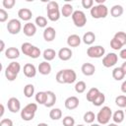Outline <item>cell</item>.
<instances>
[{
    "label": "cell",
    "mask_w": 126,
    "mask_h": 126,
    "mask_svg": "<svg viewBox=\"0 0 126 126\" xmlns=\"http://www.w3.org/2000/svg\"><path fill=\"white\" fill-rule=\"evenodd\" d=\"M21 71V65L17 61H12L5 69V77L8 81L13 82L17 79L18 74Z\"/></svg>",
    "instance_id": "obj_1"
},
{
    "label": "cell",
    "mask_w": 126,
    "mask_h": 126,
    "mask_svg": "<svg viewBox=\"0 0 126 126\" xmlns=\"http://www.w3.org/2000/svg\"><path fill=\"white\" fill-rule=\"evenodd\" d=\"M21 50H22V52L25 55H27V56H29L31 58H33V59L38 58L40 56V54H41L40 49L37 46L32 45L30 42H24V43H22Z\"/></svg>",
    "instance_id": "obj_2"
},
{
    "label": "cell",
    "mask_w": 126,
    "mask_h": 126,
    "mask_svg": "<svg viewBox=\"0 0 126 126\" xmlns=\"http://www.w3.org/2000/svg\"><path fill=\"white\" fill-rule=\"evenodd\" d=\"M36 110H37V104L34 102H31L21 110V118L24 121H31L34 118Z\"/></svg>",
    "instance_id": "obj_3"
},
{
    "label": "cell",
    "mask_w": 126,
    "mask_h": 126,
    "mask_svg": "<svg viewBox=\"0 0 126 126\" xmlns=\"http://www.w3.org/2000/svg\"><path fill=\"white\" fill-rule=\"evenodd\" d=\"M111 118H112V110L109 106H102V108L96 114V120L98 124L101 125L108 124Z\"/></svg>",
    "instance_id": "obj_4"
},
{
    "label": "cell",
    "mask_w": 126,
    "mask_h": 126,
    "mask_svg": "<svg viewBox=\"0 0 126 126\" xmlns=\"http://www.w3.org/2000/svg\"><path fill=\"white\" fill-rule=\"evenodd\" d=\"M90 13L94 19H104L108 15V8L104 4H100V5L96 4L93 6Z\"/></svg>",
    "instance_id": "obj_5"
},
{
    "label": "cell",
    "mask_w": 126,
    "mask_h": 126,
    "mask_svg": "<svg viewBox=\"0 0 126 126\" xmlns=\"http://www.w3.org/2000/svg\"><path fill=\"white\" fill-rule=\"evenodd\" d=\"M72 20L74 25L77 28H83L85 27V25L87 24V17L86 14L81 11V10H76L74 11L73 15H72Z\"/></svg>",
    "instance_id": "obj_6"
},
{
    "label": "cell",
    "mask_w": 126,
    "mask_h": 126,
    "mask_svg": "<svg viewBox=\"0 0 126 126\" xmlns=\"http://www.w3.org/2000/svg\"><path fill=\"white\" fill-rule=\"evenodd\" d=\"M105 49L101 45H94L90 46L87 49V55L91 58H100L104 55Z\"/></svg>",
    "instance_id": "obj_7"
},
{
    "label": "cell",
    "mask_w": 126,
    "mask_h": 126,
    "mask_svg": "<svg viewBox=\"0 0 126 126\" xmlns=\"http://www.w3.org/2000/svg\"><path fill=\"white\" fill-rule=\"evenodd\" d=\"M22 30V24L18 19H11L7 24V31L11 34H18Z\"/></svg>",
    "instance_id": "obj_8"
},
{
    "label": "cell",
    "mask_w": 126,
    "mask_h": 126,
    "mask_svg": "<svg viewBox=\"0 0 126 126\" xmlns=\"http://www.w3.org/2000/svg\"><path fill=\"white\" fill-rule=\"evenodd\" d=\"M117 61H118V55L114 52H110L103 56L102 65L105 68H110V67H113L117 63Z\"/></svg>",
    "instance_id": "obj_9"
},
{
    "label": "cell",
    "mask_w": 126,
    "mask_h": 126,
    "mask_svg": "<svg viewBox=\"0 0 126 126\" xmlns=\"http://www.w3.org/2000/svg\"><path fill=\"white\" fill-rule=\"evenodd\" d=\"M8 110L12 113H17L21 110V102L17 97H10L7 102Z\"/></svg>",
    "instance_id": "obj_10"
},
{
    "label": "cell",
    "mask_w": 126,
    "mask_h": 126,
    "mask_svg": "<svg viewBox=\"0 0 126 126\" xmlns=\"http://www.w3.org/2000/svg\"><path fill=\"white\" fill-rule=\"evenodd\" d=\"M65 84H73L77 79V74L73 69H64L62 70Z\"/></svg>",
    "instance_id": "obj_11"
},
{
    "label": "cell",
    "mask_w": 126,
    "mask_h": 126,
    "mask_svg": "<svg viewBox=\"0 0 126 126\" xmlns=\"http://www.w3.org/2000/svg\"><path fill=\"white\" fill-rule=\"evenodd\" d=\"M79 98L75 95H72V96H69L65 99V102H64V105L67 109L69 110H73V109H76L78 106H79Z\"/></svg>",
    "instance_id": "obj_12"
},
{
    "label": "cell",
    "mask_w": 126,
    "mask_h": 126,
    "mask_svg": "<svg viewBox=\"0 0 126 126\" xmlns=\"http://www.w3.org/2000/svg\"><path fill=\"white\" fill-rule=\"evenodd\" d=\"M72 55H73V52H72L71 48H69V47H62V48L59 49V51L57 53V56L62 61L70 60L72 58Z\"/></svg>",
    "instance_id": "obj_13"
},
{
    "label": "cell",
    "mask_w": 126,
    "mask_h": 126,
    "mask_svg": "<svg viewBox=\"0 0 126 126\" xmlns=\"http://www.w3.org/2000/svg\"><path fill=\"white\" fill-rule=\"evenodd\" d=\"M23 72H24V75L27 78H33L36 75V68H35V66L33 64L27 63V64L24 65Z\"/></svg>",
    "instance_id": "obj_14"
},
{
    "label": "cell",
    "mask_w": 126,
    "mask_h": 126,
    "mask_svg": "<svg viewBox=\"0 0 126 126\" xmlns=\"http://www.w3.org/2000/svg\"><path fill=\"white\" fill-rule=\"evenodd\" d=\"M23 32L25 33V35L31 37V36H33L36 32V26L33 24V23H31V22H28L27 24L24 25V28H23Z\"/></svg>",
    "instance_id": "obj_15"
},
{
    "label": "cell",
    "mask_w": 126,
    "mask_h": 126,
    "mask_svg": "<svg viewBox=\"0 0 126 126\" xmlns=\"http://www.w3.org/2000/svg\"><path fill=\"white\" fill-rule=\"evenodd\" d=\"M42 35H43V38H44L45 41L50 42V41H52L55 38V36H56V31L52 27H47V28L44 29Z\"/></svg>",
    "instance_id": "obj_16"
},
{
    "label": "cell",
    "mask_w": 126,
    "mask_h": 126,
    "mask_svg": "<svg viewBox=\"0 0 126 126\" xmlns=\"http://www.w3.org/2000/svg\"><path fill=\"white\" fill-rule=\"evenodd\" d=\"M18 16L22 21L29 22L32 17V12L29 8H21L18 11Z\"/></svg>",
    "instance_id": "obj_17"
},
{
    "label": "cell",
    "mask_w": 126,
    "mask_h": 126,
    "mask_svg": "<svg viewBox=\"0 0 126 126\" xmlns=\"http://www.w3.org/2000/svg\"><path fill=\"white\" fill-rule=\"evenodd\" d=\"M37 71L39 72V74H41L43 76L49 75L50 72H51V65H50V63H48L47 61L40 62L38 67H37Z\"/></svg>",
    "instance_id": "obj_18"
},
{
    "label": "cell",
    "mask_w": 126,
    "mask_h": 126,
    "mask_svg": "<svg viewBox=\"0 0 126 126\" xmlns=\"http://www.w3.org/2000/svg\"><path fill=\"white\" fill-rule=\"evenodd\" d=\"M81 71L85 76H93L95 72V67L92 63H84L81 67Z\"/></svg>",
    "instance_id": "obj_19"
},
{
    "label": "cell",
    "mask_w": 126,
    "mask_h": 126,
    "mask_svg": "<svg viewBox=\"0 0 126 126\" xmlns=\"http://www.w3.org/2000/svg\"><path fill=\"white\" fill-rule=\"evenodd\" d=\"M82 38L78 34H70L67 38V44L69 47H77L81 44Z\"/></svg>",
    "instance_id": "obj_20"
},
{
    "label": "cell",
    "mask_w": 126,
    "mask_h": 126,
    "mask_svg": "<svg viewBox=\"0 0 126 126\" xmlns=\"http://www.w3.org/2000/svg\"><path fill=\"white\" fill-rule=\"evenodd\" d=\"M4 53H5L6 58L12 59V60L17 59V58H19V56H20V50H19L17 47H8V48L5 50Z\"/></svg>",
    "instance_id": "obj_21"
},
{
    "label": "cell",
    "mask_w": 126,
    "mask_h": 126,
    "mask_svg": "<svg viewBox=\"0 0 126 126\" xmlns=\"http://www.w3.org/2000/svg\"><path fill=\"white\" fill-rule=\"evenodd\" d=\"M46 94H47V98H46V102L44 104L45 107H52L55 102H56V94H54V92L52 91H46Z\"/></svg>",
    "instance_id": "obj_22"
},
{
    "label": "cell",
    "mask_w": 126,
    "mask_h": 126,
    "mask_svg": "<svg viewBox=\"0 0 126 126\" xmlns=\"http://www.w3.org/2000/svg\"><path fill=\"white\" fill-rule=\"evenodd\" d=\"M83 42L87 45H92L94 40H95V34L93 32H87L84 33L83 35V38H82Z\"/></svg>",
    "instance_id": "obj_23"
},
{
    "label": "cell",
    "mask_w": 126,
    "mask_h": 126,
    "mask_svg": "<svg viewBox=\"0 0 126 126\" xmlns=\"http://www.w3.org/2000/svg\"><path fill=\"white\" fill-rule=\"evenodd\" d=\"M73 13H74V9H73V6H72L71 4L66 3V4H64L63 7L61 8V15H62L64 18H68V17H70V16L72 17Z\"/></svg>",
    "instance_id": "obj_24"
},
{
    "label": "cell",
    "mask_w": 126,
    "mask_h": 126,
    "mask_svg": "<svg viewBox=\"0 0 126 126\" xmlns=\"http://www.w3.org/2000/svg\"><path fill=\"white\" fill-rule=\"evenodd\" d=\"M124 10H123V7L121 5H113L111 8H110V15L113 17V18H119L120 16H122Z\"/></svg>",
    "instance_id": "obj_25"
},
{
    "label": "cell",
    "mask_w": 126,
    "mask_h": 126,
    "mask_svg": "<svg viewBox=\"0 0 126 126\" xmlns=\"http://www.w3.org/2000/svg\"><path fill=\"white\" fill-rule=\"evenodd\" d=\"M125 119V112L123 110H116L112 114V120L116 124H120L124 121Z\"/></svg>",
    "instance_id": "obj_26"
},
{
    "label": "cell",
    "mask_w": 126,
    "mask_h": 126,
    "mask_svg": "<svg viewBox=\"0 0 126 126\" xmlns=\"http://www.w3.org/2000/svg\"><path fill=\"white\" fill-rule=\"evenodd\" d=\"M56 55H57V53H56L55 50L52 49V48H47V49H45V50L43 51V53H42V56H43L44 60L47 61V62L53 60Z\"/></svg>",
    "instance_id": "obj_27"
},
{
    "label": "cell",
    "mask_w": 126,
    "mask_h": 126,
    "mask_svg": "<svg viewBox=\"0 0 126 126\" xmlns=\"http://www.w3.org/2000/svg\"><path fill=\"white\" fill-rule=\"evenodd\" d=\"M99 93H100V92H99V90H98L97 88H92V89H90V90L88 91L87 94H86L87 100L90 101V102H93L94 99L98 95Z\"/></svg>",
    "instance_id": "obj_28"
},
{
    "label": "cell",
    "mask_w": 126,
    "mask_h": 126,
    "mask_svg": "<svg viewBox=\"0 0 126 126\" xmlns=\"http://www.w3.org/2000/svg\"><path fill=\"white\" fill-rule=\"evenodd\" d=\"M112 77L116 81H121L125 77V73L123 72L121 67H116L112 70Z\"/></svg>",
    "instance_id": "obj_29"
},
{
    "label": "cell",
    "mask_w": 126,
    "mask_h": 126,
    "mask_svg": "<svg viewBox=\"0 0 126 126\" xmlns=\"http://www.w3.org/2000/svg\"><path fill=\"white\" fill-rule=\"evenodd\" d=\"M47 12V18L51 22H56L60 19L61 12L59 10H53V11H46Z\"/></svg>",
    "instance_id": "obj_30"
},
{
    "label": "cell",
    "mask_w": 126,
    "mask_h": 126,
    "mask_svg": "<svg viewBox=\"0 0 126 126\" xmlns=\"http://www.w3.org/2000/svg\"><path fill=\"white\" fill-rule=\"evenodd\" d=\"M34 94V86L32 84H27L24 87V95L26 97H32Z\"/></svg>",
    "instance_id": "obj_31"
},
{
    "label": "cell",
    "mask_w": 126,
    "mask_h": 126,
    "mask_svg": "<svg viewBox=\"0 0 126 126\" xmlns=\"http://www.w3.org/2000/svg\"><path fill=\"white\" fill-rule=\"evenodd\" d=\"M34 98H35V101H36L37 103L44 105L45 102H46V98H47L46 92H38V93H36Z\"/></svg>",
    "instance_id": "obj_32"
},
{
    "label": "cell",
    "mask_w": 126,
    "mask_h": 126,
    "mask_svg": "<svg viewBox=\"0 0 126 126\" xmlns=\"http://www.w3.org/2000/svg\"><path fill=\"white\" fill-rule=\"evenodd\" d=\"M49 117L52 120H59L62 117V110L60 108H52L49 111Z\"/></svg>",
    "instance_id": "obj_33"
},
{
    "label": "cell",
    "mask_w": 126,
    "mask_h": 126,
    "mask_svg": "<svg viewBox=\"0 0 126 126\" xmlns=\"http://www.w3.org/2000/svg\"><path fill=\"white\" fill-rule=\"evenodd\" d=\"M84 121L88 124H93L94 119H96V115L93 112V111H87L85 114H84Z\"/></svg>",
    "instance_id": "obj_34"
},
{
    "label": "cell",
    "mask_w": 126,
    "mask_h": 126,
    "mask_svg": "<svg viewBox=\"0 0 126 126\" xmlns=\"http://www.w3.org/2000/svg\"><path fill=\"white\" fill-rule=\"evenodd\" d=\"M115 104L120 107V108H125L126 107V95L120 94L115 97Z\"/></svg>",
    "instance_id": "obj_35"
},
{
    "label": "cell",
    "mask_w": 126,
    "mask_h": 126,
    "mask_svg": "<svg viewBox=\"0 0 126 126\" xmlns=\"http://www.w3.org/2000/svg\"><path fill=\"white\" fill-rule=\"evenodd\" d=\"M34 24L39 28H47V19L43 16H37L35 18Z\"/></svg>",
    "instance_id": "obj_36"
},
{
    "label": "cell",
    "mask_w": 126,
    "mask_h": 126,
    "mask_svg": "<svg viewBox=\"0 0 126 126\" xmlns=\"http://www.w3.org/2000/svg\"><path fill=\"white\" fill-rule=\"evenodd\" d=\"M86 89H87V84H86L84 81H79V82H77L76 85H75V91H76V93H78V94H83V93H85Z\"/></svg>",
    "instance_id": "obj_37"
},
{
    "label": "cell",
    "mask_w": 126,
    "mask_h": 126,
    "mask_svg": "<svg viewBox=\"0 0 126 126\" xmlns=\"http://www.w3.org/2000/svg\"><path fill=\"white\" fill-rule=\"evenodd\" d=\"M104 101H105V95H104V94L103 93H99L98 95L94 99V101L92 103L94 106H100V105H102V103Z\"/></svg>",
    "instance_id": "obj_38"
},
{
    "label": "cell",
    "mask_w": 126,
    "mask_h": 126,
    "mask_svg": "<svg viewBox=\"0 0 126 126\" xmlns=\"http://www.w3.org/2000/svg\"><path fill=\"white\" fill-rule=\"evenodd\" d=\"M113 37L116 38L123 46L126 44V32H117L114 34Z\"/></svg>",
    "instance_id": "obj_39"
},
{
    "label": "cell",
    "mask_w": 126,
    "mask_h": 126,
    "mask_svg": "<svg viewBox=\"0 0 126 126\" xmlns=\"http://www.w3.org/2000/svg\"><path fill=\"white\" fill-rule=\"evenodd\" d=\"M62 124H63V126H75V119L73 116L67 115L63 118Z\"/></svg>",
    "instance_id": "obj_40"
},
{
    "label": "cell",
    "mask_w": 126,
    "mask_h": 126,
    "mask_svg": "<svg viewBox=\"0 0 126 126\" xmlns=\"http://www.w3.org/2000/svg\"><path fill=\"white\" fill-rule=\"evenodd\" d=\"M110 47H111L112 49H114V50H121L122 47H123V45H122L116 38L113 37V38L110 40Z\"/></svg>",
    "instance_id": "obj_41"
},
{
    "label": "cell",
    "mask_w": 126,
    "mask_h": 126,
    "mask_svg": "<svg viewBox=\"0 0 126 126\" xmlns=\"http://www.w3.org/2000/svg\"><path fill=\"white\" fill-rule=\"evenodd\" d=\"M53 10H59V5L55 1H49L46 6V11H53Z\"/></svg>",
    "instance_id": "obj_42"
},
{
    "label": "cell",
    "mask_w": 126,
    "mask_h": 126,
    "mask_svg": "<svg viewBox=\"0 0 126 126\" xmlns=\"http://www.w3.org/2000/svg\"><path fill=\"white\" fill-rule=\"evenodd\" d=\"M55 80H56V82L59 83V84H65L64 76H63V72H62V70H60V71H58V72L56 73Z\"/></svg>",
    "instance_id": "obj_43"
},
{
    "label": "cell",
    "mask_w": 126,
    "mask_h": 126,
    "mask_svg": "<svg viewBox=\"0 0 126 126\" xmlns=\"http://www.w3.org/2000/svg\"><path fill=\"white\" fill-rule=\"evenodd\" d=\"M3 6L4 8H7V9H12L14 7V5L16 4V1L15 0H3Z\"/></svg>",
    "instance_id": "obj_44"
},
{
    "label": "cell",
    "mask_w": 126,
    "mask_h": 126,
    "mask_svg": "<svg viewBox=\"0 0 126 126\" xmlns=\"http://www.w3.org/2000/svg\"><path fill=\"white\" fill-rule=\"evenodd\" d=\"M7 19H8V12L3 8L0 9V22L4 23L7 21Z\"/></svg>",
    "instance_id": "obj_45"
},
{
    "label": "cell",
    "mask_w": 126,
    "mask_h": 126,
    "mask_svg": "<svg viewBox=\"0 0 126 126\" xmlns=\"http://www.w3.org/2000/svg\"><path fill=\"white\" fill-rule=\"evenodd\" d=\"M82 6L86 9H92L94 6V0H82Z\"/></svg>",
    "instance_id": "obj_46"
},
{
    "label": "cell",
    "mask_w": 126,
    "mask_h": 126,
    "mask_svg": "<svg viewBox=\"0 0 126 126\" xmlns=\"http://www.w3.org/2000/svg\"><path fill=\"white\" fill-rule=\"evenodd\" d=\"M0 126H13V121L10 118H3L0 121Z\"/></svg>",
    "instance_id": "obj_47"
},
{
    "label": "cell",
    "mask_w": 126,
    "mask_h": 126,
    "mask_svg": "<svg viewBox=\"0 0 126 126\" xmlns=\"http://www.w3.org/2000/svg\"><path fill=\"white\" fill-rule=\"evenodd\" d=\"M119 56L121 59H124L126 60V48H123L120 50V53H119Z\"/></svg>",
    "instance_id": "obj_48"
},
{
    "label": "cell",
    "mask_w": 126,
    "mask_h": 126,
    "mask_svg": "<svg viewBox=\"0 0 126 126\" xmlns=\"http://www.w3.org/2000/svg\"><path fill=\"white\" fill-rule=\"evenodd\" d=\"M121 92L123 93V94H126V81H124L122 84H121Z\"/></svg>",
    "instance_id": "obj_49"
},
{
    "label": "cell",
    "mask_w": 126,
    "mask_h": 126,
    "mask_svg": "<svg viewBox=\"0 0 126 126\" xmlns=\"http://www.w3.org/2000/svg\"><path fill=\"white\" fill-rule=\"evenodd\" d=\"M0 43H1V47H0V52H5V43H4V41L1 39L0 40Z\"/></svg>",
    "instance_id": "obj_50"
},
{
    "label": "cell",
    "mask_w": 126,
    "mask_h": 126,
    "mask_svg": "<svg viewBox=\"0 0 126 126\" xmlns=\"http://www.w3.org/2000/svg\"><path fill=\"white\" fill-rule=\"evenodd\" d=\"M121 68H122V70H123V72L125 73V75H126V60L122 63V65H121Z\"/></svg>",
    "instance_id": "obj_51"
},
{
    "label": "cell",
    "mask_w": 126,
    "mask_h": 126,
    "mask_svg": "<svg viewBox=\"0 0 126 126\" xmlns=\"http://www.w3.org/2000/svg\"><path fill=\"white\" fill-rule=\"evenodd\" d=\"M4 114V104H1V112H0V117H2Z\"/></svg>",
    "instance_id": "obj_52"
},
{
    "label": "cell",
    "mask_w": 126,
    "mask_h": 126,
    "mask_svg": "<svg viewBox=\"0 0 126 126\" xmlns=\"http://www.w3.org/2000/svg\"><path fill=\"white\" fill-rule=\"evenodd\" d=\"M36 126H48V124H46V123H43V122H42V123H38Z\"/></svg>",
    "instance_id": "obj_53"
},
{
    "label": "cell",
    "mask_w": 126,
    "mask_h": 126,
    "mask_svg": "<svg viewBox=\"0 0 126 126\" xmlns=\"http://www.w3.org/2000/svg\"><path fill=\"white\" fill-rule=\"evenodd\" d=\"M107 126H118V124H116V123H109Z\"/></svg>",
    "instance_id": "obj_54"
},
{
    "label": "cell",
    "mask_w": 126,
    "mask_h": 126,
    "mask_svg": "<svg viewBox=\"0 0 126 126\" xmlns=\"http://www.w3.org/2000/svg\"><path fill=\"white\" fill-rule=\"evenodd\" d=\"M90 126H100V124H95V123L94 124V123H93V124H91Z\"/></svg>",
    "instance_id": "obj_55"
},
{
    "label": "cell",
    "mask_w": 126,
    "mask_h": 126,
    "mask_svg": "<svg viewBox=\"0 0 126 126\" xmlns=\"http://www.w3.org/2000/svg\"><path fill=\"white\" fill-rule=\"evenodd\" d=\"M76 126H84L83 124H78V125H76Z\"/></svg>",
    "instance_id": "obj_56"
},
{
    "label": "cell",
    "mask_w": 126,
    "mask_h": 126,
    "mask_svg": "<svg viewBox=\"0 0 126 126\" xmlns=\"http://www.w3.org/2000/svg\"><path fill=\"white\" fill-rule=\"evenodd\" d=\"M125 114H126V107H125Z\"/></svg>",
    "instance_id": "obj_57"
}]
</instances>
